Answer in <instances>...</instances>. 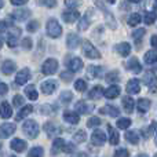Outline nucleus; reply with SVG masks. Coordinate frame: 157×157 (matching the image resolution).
<instances>
[{"mask_svg":"<svg viewBox=\"0 0 157 157\" xmlns=\"http://www.w3.org/2000/svg\"><path fill=\"white\" fill-rule=\"evenodd\" d=\"M19 37H21V29L18 26L11 25V26H8L7 29L2 32V44L7 39V46L14 48L19 44Z\"/></svg>","mask_w":157,"mask_h":157,"instance_id":"f257e3e1","label":"nucleus"},{"mask_svg":"<svg viewBox=\"0 0 157 157\" xmlns=\"http://www.w3.org/2000/svg\"><path fill=\"white\" fill-rule=\"evenodd\" d=\"M22 130H24V134L28 136V138L35 139V138H37L39 131H40V127H39V124H37L36 120L29 119V120H26V121L24 123Z\"/></svg>","mask_w":157,"mask_h":157,"instance_id":"f03ea898","label":"nucleus"},{"mask_svg":"<svg viewBox=\"0 0 157 157\" xmlns=\"http://www.w3.org/2000/svg\"><path fill=\"white\" fill-rule=\"evenodd\" d=\"M46 30H47V35L52 39H58V37H61V35H62V26H61L59 22H58L55 18H51L47 21Z\"/></svg>","mask_w":157,"mask_h":157,"instance_id":"7ed1b4c3","label":"nucleus"},{"mask_svg":"<svg viewBox=\"0 0 157 157\" xmlns=\"http://www.w3.org/2000/svg\"><path fill=\"white\" fill-rule=\"evenodd\" d=\"M83 54L86 55L90 59H99L101 58V52L98 51V48H95V46L91 41L86 40L83 41Z\"/></svg>","mask_w":157,"mask_h":157,"instance_id":"20e7f679","label":"nucleus"},{"mask_svg":"<svg viewBox=\"0 0 157 157\" xmlns=\"http://www.w3.org/2000/svg\"><path fill=\"white\" fill-rule=\"evenodd\" d=\"M58 71V61L55 58H48L41 65V73L46 76H51Z\"/></svg>","mask_w":157,"mask_h":157,"instance_id":"39448f33","label":"nucleus"},{"mask_svg":"<svg viewBox=\"0 0 157 157\" xmlns=\"http://www.w3.org/2000/svg\"><path fill=\"white\" fill-rule=\"evenodd\" d=\"M30 14H32L30 10H28V8H25V7H21V8H17V10H14L13 13H11V18L18 21V22H24L29 18Z\"/></svg>","mask_w":157,"mask_h":157,"instance_id":"423d86ee","label":"nucleus"},{"mask_svg":"<svg viewBox=\"0 0 157 157\" xmlns=\"http://www.w3.org/2000/svg\"><path fill=\"white\" fill-rule=\"evenodd\" d=\"M105 142H106V135L102 130L98 128V130H95L94 132H92V135H91V144L92 145H95V146H103Z\"/></svg>","mask_w":157,"mask_h":157,"instance_id":"0eeeda50","label":"nucleus"},{"mask_svg":"<svg viewBox=\"0 0 157 157\" xmlns=\"http://www.w3.org/2000/svg\"><path fill=\"white\" fill-rule=\"evenodd\" d=\"M44 131H46V134L48 136H59L61 135V132H62V128L59 127V125H57V124H54V123H46L44 124Z\"/></svg>","mask_w":157,"mask_h":157,"instance_id":"6e6552de","label":"nucleus"},{"mask_svg":"<svg viewBox=\"0 0 157 157\" xmlns=\"http://www.w3.org/2000/svg\"><path fill=\"white\" fill-rule=\"evenodd\" d=\"M15 130H17L15 124H13V123H3L2 127H0V135H2L3 139L10 138V136L15 132Z\"/></svg>","mask_w":157,"mask_h":157,"instance_id":"1a4fd4ad","label":"nucleus"},{"mask_svg":"<svg viewBox=\"0 0 157 157\" xmlns=\"http://www.w3.org/2000/svg\"><path fill=\"white\" fill-rule=\"evenodd\" d=\"M29 78H30V71L28 68H24V69H21V71L17 73L15 83L18 84V86H24L26 81H29Z\"/></svg>","mask_w":157,"mask_h":157,"instance_id":"9d476101","label":"nucleus"},{"mask_svg":"<svg viewBox=\"0 0 157 157\" xmlns=\"http://www.w3.org/2000/svg\"><path fill=\"white\" fill-rule=\"evenodd\" d=\"M142 81H144L145 86L147 87H155L157 84V76L153 71H146L142 76Z\"/></svg>","mask_w":157,"mask_h":157,"instance_id":"9b49d317","label":"nucleus"},{"mask_svg":"<svg viewBox=\"0 0 157 157\" xmlns=\"http://www.w3.org/2000/svg\"><path fill=\"white\" fill-rule=\"evenodd\" d=\"M125 90H127V92L130 95L138 94V92L141 91V84H139V80L138 78H131V80H128L127 86H125Z\"/></svg>","mask_w":157,"mask_h":157,"instance_id":"f8f14e48","label":"nucleus"},{"mask_svg":"<svg viewBox=\"0 0 157 157\" xmlns=\"http://www.w3.org/2000/svg\"><path fill=\"white\" fill-rule=\"evenodd\" d=\"M78 18H80V14H78L77 10H71L69 8L68 11H63L62 13V19L65 22H68V24H73Z\"/></svg>","mask_w":157,"mask_h":157,"instance_id":"ddd939ff","label":"nucleus"},{"mask_svg":"<svg viewBox=\"0 0 157 157\" xmlns=\"http://www.w3.org/2000/svg\"><path fill=\"white\" fill-rule=\"evenodd\" d=\"M58 88V83L55 80H46L41 83V92L50 95Z\"/></svg>","mask_w":157,"mask_h":157,"instance_id":"4468645a","label":"nucleus"},{"mask_svg":"<svg viewBox=\"0 0 157 157\" xmlns=\"http://www.w3.org/2000/svg\"><path fill=\"white\" fill-rule=\"evenodd\" d=\"M80 43H81V39L78 35H76V33H69L68 37H66V46H68V48H71V50L77 48V47L80 46Z\"/></svg>","mask_w":157,"mask_h":157,"instance_id":"2eb2a0df","label":"nucleus"},{"mask_svg":"<svg viewBox=\"0 0 157 157\" xmlns=\"http://www.w3.org/2000/svg\"><path fill=\"white\" fill-rule=\"evenodd\" d=\"M120 92H121L120 87L117 86V84H112V86H109L108 88L105 90V94H103V97L108 98V99H114V98H117L120 95Z\"/></svg>","mask_w":157,"mask_h":157,"instance_id":"dca6fc26","label":"nucleus"},{"mask_svg":"<svg viewBox=\"0 0 157 157\" xmlns=\"http://www.w3.org/2000/svg\"><path fill=\"white\" fill-rule=\"evenodd\" d=\"M125 66H127V69L130 72H132V73H141L142 72V65L139 63V61H138V58L136 57L130 58Z\"/></svg>","mask_w":157,"mask_h":157,"instance_id":"f3484780","label":"nucleus"},{"mask_svg":"<svg viewBox=\"0 0 157 157\" xmlns=\"http://www.w3.org/2000/svg\"><path fill=\"white\" fill-rule=\"evenodd\" d=\"M15 71H17V65H15V62H14V61H11V59L3 61V63H2V72H3V75H7V76H10V75H13Z\"/></svg>","mask_w":157,"mask_h":157,"instance_id":"a211bd4d","label":"nucleus"},{"mask_svg":"<svg viewBox=\"0 0 157 157\" xmlns=\"http://www.w3.org/2000/svg\"><path fill=\"white\" fill-rule=\"evenodd\" d=\"M63 120H65L66 123H69V124H77L78 121H80V113H77L76 110L75 112H71V110H66L65 113H63Z\"/></svg>","mask_w":157,"mask_h":157,"instance_id":"6ab92c4d","label":"nucleus"},{"mask_svg":"<svg viewBox=\"0 0 157 157\" xmlns=\"http://www.w3.org/2000/svg\"><path fill=\"white\" fill-rule=\"evenodd\" d=\"M91 19H92V10H88L86 13V15L80 19V22H78V30H80V32L87 30V28H88L90 24H91Z\"/></svg>","mask_w":157,"mask_h":157,"instance_id":"aec40b11","label":"nucleus"},{"mask_svg":"<svg viewBox=\"0 0 157 157\" xmlns=\"http://www.w3.org/2000/svg\"><path fill=\"white\" fill-rule=\"evenodd\" d=\"M26 142L24 141V139H19V138H15V139H13L11 141V144H10V147L14 150V152H17V153H21V152H24L25 149H26Z\"/></svg>","mask_w":157,"mask_h":157,"instance_id":"412c9836","label":"nucleus"},{"mask_svg":"<svg viewBox=\"0 0 157 157\" xmlns=\"http://www.w3.org/2000/svg\"><path fill=\"white\" fill-rule=\"evenodd\" d=\"M83 66H84V63H83V61L80 59L78 57H73L71 61L68 62V68H69V71H72V72H80L81 69H83Z\"/></svg>","mask_w":157,"mask_h":157,"instance_id":"4be33fe9","label":"nucleus"},{"mask_svg":"<svg viewBox=\"0 0 157 157\" xmlns=\"http://www.w3.org/2000/svg\"><path fill=\"white\" fill-rule=\"evenodd\" d=\"M32 112H33V106H32V105H24L21 109H19L18 113H17L15 120H17V121H21V120L26 119V117L29 116Z\"/></svg>","mask_w":157,"mask_h":157,"instance_id":"5701e85b","label":"nucleus"},{"mask_svg":"<svg viewBox=\"0 0 157 157\" xmlns=\"http://www.w3.org/2000/svg\"><path fill=\"white\" fill-rule=\"evenodd\" d=\"M94 109L92 105H87L84 101H78V102L75 103V110L80 114H86V113H90V112Z\"/></svg>","mask_w":157,"mask_h":157,"instance_id":"b1692460","label":"nucleus"},{"mask_svg":"<svg viewBox=\"0 0 157 157\" xmlns=\"http://www.w3.org/2000/svg\"><path fill=\"white\" fill-rule=\"evenodd\" d=\"M150 106H152V102H150V99H147V98H141V99H138V102H136V109H138V112L142 114L146 113L150 109Z\"/></svg>","mask_w":157,"mask_h":157,"instance_id":"393cba45","label":"nucleus"},{"mask_svg":"<svg viewBox=\"0 0 157 157\" xmlns=\"http://www.w3.org/2000/svg\"><path fill=\"white\" fill-rule=\"evenodd\" d=\"M65 144L66 142L63 141L62 138L57 136L52 142V149H51V155H58L59 152H63V147H65Z\"/></svg>","mask_w":157,"mask_h":157,"instance_id":"a878e982","label":"nucleus"},{"mask_svg":"<svg viewBox=\"0 0 157 157\" xmlns=\"http://www.w3.org/2000/svg\"><path fill=\"white\" fill-rule=\"evenodd\" d=\"M99 113L101 114H106V116H110V117H117L120 114V110L114 106H110V105H106L103 108L99 109Z\"/></svg>","mask_w":157,"mask_h":157,"instance_id":"bb28decb","label":"nucleus"},{"mask_svg":"<svg viewBox=\"0 0 157 157\" xmlns=\"http://www.w3.org/2000/svg\"><path fill=\"white\" fill-rule=\"evenodd\" d=\"M0 112H2V117L3 119H10L13 116V108L10 106V103L7 101H3L0 105Z\"/></svg>","mask_w":157,"mask_h":157,"instance_id":"cd10ccee","label":"nucleus"},{"mask_svg":"<svg viewBox=\"0 0 157 157\" xmlns=\"http://www.w3.org/2000/svg\"><path fill=\"white\" fill-rule=\"evenodd\" d=\"M103 94H105V90L102 88V86H95L88 92V98L90 99H99L101 97H103Z\"/></svg>","mask_w":157,"mask_h":157,"instance_id":"c85d7f7f","label":"nucleus"},{"mask_svg":"<svg viewBox=\"0 0 157 157\" xmlns=\"http://www.w3.org/2000/svg\"><path fill=\"white\" fill-rule=\"evenodd\" d=\"M116 50H117V52H119L121 57H128V55H130V52H131V44L123 41V43L117 44Z\"/></svg>","mask_w":157,"mask_h":157,"instance_id":"c756f323","label":"nucleus"},{"mask_svg":"<svg viewBox=\"0 0 157 157\" xmlns=\"http://www.w3.org/2000/svg\"><path fill=\"white\" fill-rule=\"evenodd\" d=\"M125 139H127L130 144H132V145H138L141 136H139L138 131L131 130V131H127V132H125Z\"/></svg>","mask_w":157,"mask_h":157,"instance_id":"7c9ffc66","label":"nucleus"},{"mask_svg":"<svg viewBox=\"0 0 157 157\" xmlns=\"http://www.w3.org/2000/svg\"><path fill=\"white\" fill-rule=\"evenodd\" d=\"M134 106H135V101H134L130 95L123 98V108H124V110L127 112V113H132Z\"/></svg>","mask_w":157,"mask_h":157,"instance_id":"2f4dec72","label":"nucleus"},{"mask_svg":"<svg viewBox=\"0 0 157 157\" xmlns=\"http://www.w3.org/2000/svg\"><path fill=\"white\" fill-rule=\"evenodd\" d=\"M25 95H26V98H29L30 101H36L39 98V94H37V91H36V87L33 86V84L25 87Z\"/></svg>","mask_w":157,"mask_h":157,"instance_id":"473e14b6","label":"nucleus"},{"mask_svg":"<svg viewBox=\"0 0 157 157\" xmlns=\"http://www.w3.org/2000/svg\"><path fill=\"white\" fill-rule=\"evenodd\" d=\"M108 132H109V142H110L112 145H117V144H119L120 136H119V134H117V131L114 130L110 124L108 125Z\"/></svg>","mask_w":157,"mask_h":157,"instance_id":"72a5a7b5","label":"nucleus"},{"mask_svg":"<svg viewBox=\"0 0 157 157\" xmlns=\"http://www.w3.org/2000/svg\"><path fill=\"white\" fill-rule=\"evenodd\" d=\"M90 73V76L91 77H102L103 75V68L102 66H95V65H90L88 66V71H87Z\"/></svg>","mask_w":157,"mask_h":157,"instance_id":"f704fd0d","label":"nucleus"},{"mask_svg":"<svg viewBox=\"0 0 157 157\" xmlns=\"http://www.w3.org/2000/svg\"><path fill=\"white\" fill-rule=\"evenodd\" d=\"M144 59H145V63H147V65H153V63H156L157 62V52L155 51V48L150 50V51H147L146 54H145Z\"/></svg>","mask_w":157,"mask_h":157,"instance_id":"c9c22d12","label":"nucleus"},{"mask_svg":"<svg viewBox=\"0 0 157 157\" xmlns=\"http://www.w3.org/2000/svg\"><path fill=\"white\" fill-rule=\"evenodd\" d=\"M156 19H157V14L155 11H146L144 14V22L146 25H153L156 22Z\"/></svg>","mask_w":157,"mask_h":157,"instance_id":"e433bc0d","label":"nucleus"},{"mask_svg":"<svg viewBox=\"0 0 157 157\" xmlns=\"http://www.w3.org/2000/svg\"><path fill=\"white\" fill-rule=\"evenodd\" d=\"M116 125L119 130H127V128L131 125V120L127 119V117H120V119H117Z\"/></svg>","mask_w":157,"mask_h":157,"instance_id":"4c0bfd02","label":"nucleus"},{"mask_svg":"<svg viewBox=\"0 0 157 157\" xmlns=\"http://www.w3.org/2000/svg\"><path fill=\"white\" fill-rule=\"evenodd\" d=\"M73 141L76 142V144H83V142L87 141V134L84 130H78L76 134L73 135Z\"/></svg>","mask_w":157,"mask_h":157,"instance_id":"58836bf2","label":"nucleus"},{"mask_svg":"<svg viewBox=\"0 0 157 157\" xmlns=\"http://www.w3.org/2000/svg\"><path fill=\"white\" fill-rule=\"evenodd\" d=\"M141 21H142V17L139 15L138 13H132L128 17V25H130V26H136Z\"/></svg>","mask_w":157,"mask_h":157,"instance_id":"ea45409f","label":"nucleus"},{"mask_svg":"<svg viewBox=\"0 0 157 157\" xmlns=\"http://www.w3.org/2000/svg\"><path fill=\"white\" fill-rule=\"evenodd\" d=\"M145 33H146V29H144V28H141V29L135 30V32L132 33V37H134V40H135V43H136V44L141 43V40L144 39Z\"/></svg>","mask_w":157,"mask_h":157,"instance_id":"a19ab883","label":"nucleus"},{"mask_svg":"<svg viewBox=\"0 0 157 157\" xmlns=\"http://www.w3.org/2000/svg\"><path fill=\"white\" fill-rule=\"evenodd\" d=\"M75 90H76V91H80V92L86 91L87 90V81L83 80V78H77V80L75 81Z\"/></svg>","mask_w":157,"mask_h":157,"instance_id":"79ce46f5","label":"nucleus"},{"mask_svg":"<svg viewBox=\"0 0 157 157\" xmlns=\"http://www.w3.org/2000/svg\"><path fill=\"white\" fill-rule=\"evenodd\" d=\"M72 99H73V94H72L71 91H63V92H61L59 101H61L62 103H69Z\"/></svg>","mask_w":157,"mask_h":157,"instance_id":"37998d69","label":"nucleus"},{"mask_svg":"<svg viewBox=\"0 0 157 157\" xmlns=\"http://www.w3.org/2000/svg\"><path fill=\"white\" fill-rule=\"evenodd\" d=\"M106 81H110V83H116V81H119V78H120V73L117 71H112V72H109L108 75H106Z\"/></svg>","mask_w":157,"mask_h":157,"instance_id":"c03bdc74","label":"nucleus"},{"mask_svg":"<svg viewBox=\"0 0 157 157\" xmlns=\"http://www.w3.org/2000/svg\"><path fill=\"white\" fill-rule=\"evenodd\" d=\"M101 124V119L99 117H90L88 120H87V128H95L98 127V125Z\"/></svg>","mask_w":157,"mask_h":157,"instance_id":"a18cd8bd","label":"nucleus"},{"mask_svg":"<svg viewBox=\"0 0 157 157\" xmlns=\"http://www.w3.org/2000/svg\"><path fill=\"white\" fill-rule=\"evenodd\" d=\"M44 155V149L41 146H35L32 147V149L29 150V153H28V156L29 157H33V156H43Z\"/></svg>","mask_w":157,"mask_h":157,"instance_id":"49530a36","label":"nucleus"},{"mask_svg":"<svg viewBox=\"0 0 157 157\" xmlns=\"http://www.w3.org/2000/svg\"><path fill=\"white\" fill-rule=\"evenodd\" d=\"M39 21H36V19H32L30 22H28V25H26V30L28 32H32V33H35L36 30L39 29Z\"/></svg>","mask_w":157,"mask_h":157,"instance_id":"de8ad7c7","label":"nucleus"},{"mask_svg":"<svg viewBox=\"0 0 157 157\" xmlns=\"http://www.w3.org/2000/svg\"><path fill=\"white\" fill-rule=\"evenodd\" d=\"M25 103V98L22 97V95H15V97L13 98V105L15 106V108H22Z\"/></svg>","mask_w":157,"mask_h":157,"instance_id":"09e8293b","label":"nucleus"},{"mask_svg":"<svg viewBox=\"0 0 157 157\" xmlns=\"http://www.w3.org/2000/svg\"><path fill=\"white\" fill-rule=\"evenodd\" d=\"M65 6L71 10H76L77 7L81 6V2L80 0H65Z\"/></svg>","mask_w":157,"mask_h":157,"instance_id":"8fccbe9b","label":"nucleus"},{"mask_svg":"<svg viewBox=\"0 0 157 157\" xmlns=\"http://www.w3.org/2000/svg\"><path fill=\"white\" fill-rule=\"evenodd\" d=\"M21 46L24 50H32L33 47V43H32V39L30 37H24L21 40Z\"/></svg>","mask_w":157,"mask_h":157,"instance_id":"3c124183","label":"nucleus"},{"mask_svg":"<svg viewBox=\"0 0 157 157\" xmlns=\"http://www.w3.org/2000/svg\"><path fill=\"white\" fill-rule=\"evenodd\" d=\"M39 4L48 8H54L57 6V0H39Z\"/></svg>","mask_w":157,"mask_h":157,"instance_id":"603ef678","label":"nucleus"},{"mask_svg":"<svg viewBox=\"0 0 157 157\" xmlns=\"http://www.w3.org/2000/svg\"><path fill=\"white\" fill-rule=\"evenodd\" d=\"M73 73H75V72H62V73H61V78H63V80H65V81H71L72 80V78H73Z\"/></svg>","mask_w":157,"mask_h":157,"instance_id":"864d4df0","label":"nucleus"},{"mask_svg":"<svg viewBox=\"0 0 157 157\" xmlns=\"http://www.w3.org/2000/svg\"><path fill=\"white\" fill-rule=\"evenodd\" d=\"M114 156L119 157V156H123V157H128L130 156V153H128L127 149H124V147H121V149H117L116 152H114Z\"/></svg>","mask_w":157,"mask_h":157,"instance_id":"5fc2aeb1","label":"nucleus"},{"mask_svg":"<svg viewBox=\"0 0 157 157\" xmlns=\"http://www.w3.org/2000/svg\"><path fill=\"white\" fill-rule=\"evenodd\" d=\"M75 150H76L75 145H73V144H68V142H66V144H65V147H63V152H65V153H73Z\"/></svg>","mask_w":157,"mask_h":157,"instance_id":"6e6d98bb","label":"nucleus"},{"mask_svg":"<svg viewBox=\"0 0 157 157\" xmlns=\"http://www.w3.org/2000/svg\"><path fill=\"white\" fill-rule=\"evenodd\" d=\"M150 46L155 50H157V35H153L152 39H150Z\"/></svg>","mask_w":157,"mask_h":157,"instance_id":"4d7b16f0","label":"nucleus"},{"mask_svg":"<svg viewBox=\"0 0 157 157\" xmlns=\"http://www.w3.org/2000/svg\"><path fill=\"white\" fill-rule=\"evenodd\" d=\"M0 88H2V92H0V94L2 95H4V94H7V91H8V86L6 83H0Z\"/></svg>","mask_w":157,"mask_h":157,"instance_id":"13d9d810","label":"nucleus"},{"mask_svg":"<svg viewBox=\"0 0 157 157\" xmlns=\"http://www.w3.org/2000/svg\"><path fill=\"white\" fill-rule=\"evenodd\" d=\"M150 128H152V130H155V142H156V146H157V123L153 121L152 124H150Z\"/></svg>","mask_w":157,"mask_h":157,"instance_id":"bf43d9fd","label":"nucleus"},{"mask_svg":"<svg viewBox=\"0 0 157 157\" xmlns=\"http://www.w3.org/2000/svg\"><path fill=\"white\" fill-rule=\"evenodd\" d=\"M26 3H28V0H11V4H14V6H24Z\"/></svg>","mask_w":157,"mask_h":157,"instance_id":"052dcab7","label":"nucleus"},{"mask_svg":"<svg viewBox=\"0 0 157 157\" xmlns=\"http://www.w3.org/2000/svg\"><path fill=\"white\" fill-rule=\"evenodd\" d=\"M128 2H131V3H141L142 0H128Z\"/></svg>","mask_w":157,"mask_h":157,"instance_id":"680f3d73","label":"nucleus"},{"mask_svg":"<svg viewBox=\"0 0 157 157\" xmlns=\"http://www.w3.org/2000/svg\"><path fill=\"white\" fill-rule=\"evenodd\" d=\"M155 6H156V8H157V0H155Z\"/></svg>","mask_w":157,"mask_h":157,"instance_id":"e2e57ef3","label":"nucleus"},{"mask_svg":"<svg viewBox=\"0 0 157 157\" xmlns=\"http://www.w3.org/2000/svg\"><path fill=\"white\" fill-rule=\"evenodd\" d=\"M108 2H110V3H114V0H108Z\"/></svg>","mask_w":157,"mask_h":157,"instance_id":"0e129e2a","label":"nucleus"}]
</instances>
